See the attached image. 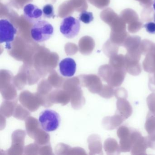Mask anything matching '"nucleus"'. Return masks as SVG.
I'll use <instances>...</instances> for the list:
<instances>
[{
    "label": "nucleus",
    "instance_id": "f257e3e1",
    "mask_svg": "<svg viewBox=\"0 0 155 155\" xmlns=\"http://www.w3.org/2000/svg\"><path fill=\"white\" fill-rule=\"evenodd\" d=\"M78 77H75L65 81L63 88L70 97L71 106L75 109L81 108L85 101L81 88Z\"/></svg>",
    "mask_w": 155,
    "mask_h": 155
},
{
    "label": "nucleus",
    "instance_id": "f3484780",
    "mask_svg": "<svg viewBox=\"0 0 155 155\" xmlns=\"http://www.w3.org/2000/svg\"><path fill=\"white\" fill-rule=\"evenodd\" d=\"M28 83V74H27L26 68H23L21 69L18 73L17 76L13 78V83L15 87L21 90Z\"/></svg>",
    "mask_w": 155,
    "mask_h": 155
},
{
    "label": "nucleus",
    "instance_id": "2f4dec72",
    "mask_svg": "<svg viewBox=\"0 0 155 155\" xmlns=\"http://www.w3.org/2000/svg\"><path fill=\"white\" fill-rule=\"evenodd\" d=\"M79 20L85 24L89 23L93 21L94 20L92 12H89L86 11H83L79 15Z\"/></svg>",
    "mask_w": 155,
    "mask_h": 155
},
{
    "label": "nucleus",
    "instance_id": "0eeeda50",
    "mask_svg": "<svg viewBox=\"0 0 155 155\" xmlns=\"http://www.w3.org/2000/svg\"><path fill=\"white\" fill-rule=\"evenodd\" d=\"M78 78L81 86L87 88L92 93L99 94L103 86L99 77L90 74L80 75Z\"/></svg>",
    "mask_w": 155,
    "mask_h": 155
},
{
    "label": "nucleus",
    "instance_id": "5701e85b",
    "mask_svg": "<svg viewBox=\"0 0 155 155\" xmlns=\"http://www.w3.org/2000/svg\"><path fill=\"white\" fill-rule=\"evenodd\" d=\"M127 31L120 32H113L110 31V40L112 42L118 45L119 47L122 46L126 39L129 36Z\"/></svg>",
    "mask_w": 155,
    "mask_h": 155
},
{
    "label": "nucleus",
    "instance_id": "c85d7f7f",
    "mask_svg": "<svg viewBox=\"0 0 155 155\" xmlns=\"http://www.w3.org/2000/svg\"><path fill=\"white\" fill-rule=\"evenodd\" d=\"M154 45V43L149 40L144 39L141 41L139 47L141 54L146 56L151 51Z\"/></svg>",
    "mask_w": 155,
    "mask_h": 155
},
{
    "label": "nucleus",
    "instance_id": "aec40b11",
    "mask_svg": "<svg viewBox=\"0 0 155 155\" xmlns=\"http://www.w3.org/2000/svg\"><path fill=\"white\" fill-rule=\"evenodd\" d=\"M104 148L107 155H119L121 152L117 140L111 138L106 140L104 142Z\"/></svg>",
    "mask_w": 155,
    "mask_h": 155
},
{
    "label": "nucleus",
    "instance_id": "c03bdc74",
    "mask_svg": "<svg viewBox=\"0 0 155 155\" xmlns=\"http://www.w3.org/2000/svg\"><path fill=\"white\" fill-rule=\"evenodd\" d=\"M154 114V116H155V113H154V114Z\"/></svg>",
    "mask_w": 155,
    "mask_h": 155
},
{
    "label": "nucleus",
    "instance_id": "6e6552de",
    "mask_svg": "<svg viewBox=\"0 0 155 155\" xmlns=\"http://www.w3.org/2000/svg\"><path fill=\"white\" fill-rule=\"evenodd\" d=\"M19 101L21 104L31 111H35L41 105V101L37 93H33L29 91H24L21 93Z\"/></svg>",
    "mask_w": 155,
    "mask_h": 155
},
{
    "label": "nucleus",
    "instance_id": "cd10ccee",
    "mask_svg": "<svg viewBox=\"0 0 155 155\" xmlns=\"http://www.w3.org/2000/svg\"><path fill=\"white\" fill-rule=\"evenodd\" d=\"M118 15L111 8L107 9L101 13V18L107 24L110 26V24L118 17Z\"/></svg>",
    "mask_w": 155,
    "mask_h": 155
},
{
    "label": "nucleus",
    "instance_id": "6ab92c4d",
    "mask_svg": "<svg viewBox=\"0 0 155 155\" xmlns=\"http://www.w3.org/2000/svg\"><path fill=\"white\" fill-rule=\"evenodd\" d=\"M125 61L126 69L128 73L134 76H138L141 73L142 69L140 61L125 57Z\"/></svg>",
    "mask_w": 155,
    "mask_h": 155
},
{
    "label": "nucleus",
    "instance_id": "423d86ee",
    "mask_svg": "<svg viewBox=\"0 0 155 155\" xmlns=\"http://www.w3.org/2000/svg\"><path fill=\"white\" fill-rule=\"evenodd\" d=\"M120 16L128 26V30L131 33H135L144 27L143 23L139 20L137 12L130 8L123 10Z\"/></svg>",
    "mask_w": 155,
    "mask_h": 155
},
{
    "label": "nucleus",
    "instance_id": "7ed1b4c3",
    "mask_svg": "<svg viewBox=\"0 0 155 155\" xmlns=\"http://www.w3.org/2000/svg\"><path fill=\"white\" fill-rule=\"evenodd\" d=\"M39 122L42 128L47 132L56 130L59 127L60 116L55 110L47 109L40 114Z\"/></svg>",
    "mask_w": 155,
    "mask_h": 155
},
{
    "label": "nucleus",
    "instance_id": "1a4fd4ad",
    "mask_svg": "<svg viewBox=\"0 0 155 155\" xmlns=\"http://www.w3.org/2000/svg\"><path fill=\"white\" fill-rule=\"evenodd\" d=\"M52 90V86L48 80H42L38 85L37 92L41 105L45 107L52 106L49 99V95Z\"/></svg>",
    "mask_w": 155,
    "mask_h": 155
},
{
    "label": "nucleus",
    "instance_id": "39448f33",
    "mask_svg": "<svg viewBox=\"0 0 155 155\" xmlns=\"http://www.w3.org/2000/svg\"><path fill=\"white\" fill-rule=\"evenodd\" d=\"M81 29L79 21L72 17L64 18L61 23V34L67 38L72 39L78 36Z\"/></svg>",
    "mask_w": 155,
    "mask_h": 155
},
{
    "label": "nucleus",
    "instance_id": "412c9836",
    "mask_svg": "<svg viewBox=\"0 0 155 155\" xmlns=\"http://www.w3.org/2000/svg\"><path fill=\"white\" fill-rule=\"evenodd\" d=\"M89 149L92 154H103L101 140L98 135H92L90 137Z\"/></svg>",
    "mask_w": 155,
    "mask_h": 155
},
{
    "label": "nucleus",
    "instance_id": "f704fd0d",
    "mask_svg": "<svg viewBox=\"0 0 155 155\" xmlns=\"http://www.w3.org/2000/svg\"><path fill=\"white\" fill-rule=\"evenodd\" d=\"M147 101L150 111L154 114L155 113V93L150 94L147 97Z\"/></svg>",
    "mask_w": 155,
    "mask_h": 155
},
{
    "label": "nucleus",
    "instance_id": "ddd939ff",
    "mask_svg": "<svg viewBox=\"0 0 155 155\" xmlns=\"http://www.w3.org/2000/svg\"><path fill=\"white\" fill-rule=\"evenodd\" d=\"M125 120L123 117L116 112L112 117H105L102 120V125L106 130H112L119 127Z\"/></svg>",
    "mask_w": 155,
    "mask_h": 155
},
{
    "label": "nucleus",
    "instance_id": "37998d69",
    "mask_svg": "<svg viewBox=\"0 0 155 155\" xmlns=\"http://www.w3.org/2000/svg\"><path fill=\"white\" fill-rule=\"evenodd\" d=\"M153 20L154 21H155V16H154V20Z\"/></svg>",
    "mask_w": 155,
    "mask_h": 155
},
{
    "label": "nucleus",
    "instance_id": "b1692460",
    "mask_svg": "<svg viewBox=\"0 0 155 155\" xmlns=\"http://www.w3.org/2000/svg\"><path fill=\"white\" fill-rule=\"evenodd\" d=\"M48 81L52 87L58 88L63 87L65 80L60 77L55 70H52L50 72V76Z\"/></svg>",
    "mask_w": 155,
    "mask_h": 155
},
{
    "label": "nucleus",
    "instance_id": "a878e982",
    "mask_svg": "<svg viewBox=\"0 0 155 155\" xmlns=\"http://www.w3.org/2000/svg\"><path fill=\"white\" fill-rule=\"evenodd\" d=\"M114 69L108 64L101 66L99 69L98 74L103 81L107 82L113 73Z\"/></svg>",
    "mask_w": 155,
    "mask_h": 155
},
{
    "label": "nucleus",
    "instance_id": "9b49d317",
    "mask_svg": "<svg viewBox=\"0 0 155 155\" xmlns=\"http://www.w3.org/2000/svg\"><path fill=\"white\" fill-rule=\"evenodd\" d=\"M59 69L61 74L64 77H73L76 73L77 64L73 59L66 58L60 62Z\"/></svg>",
    "mask_w": 155,
    "mask_h": 155
},
{
    "label": "nucleus",
    "instance_id": "bb28decb",
    "mask_svg": "<svg viewBox=\"0 0 155 155\" xmlns=\"http://www.w3.org/2000/svg\"><path fill=\"white\" fill-rule=\"evenodd\" d=\"M145 127L148 135L155 134V117L150 111L148 114Z\"/></svg>",
    "mask_w": 155,
    "mask_h": 155
},
{
    "label": "nucleus",
    "instance_id": "79ce46f5",
    "mask_svg": "<svg viewBox=\"0 0 155 155\" xmlns=\"http://www.w3.org/2000/svg\"><path fill=\"white\" fill-rule=\"evenodd\" d=\"M153 8H154V10H155V0H154V2H153Z\"/></svg>",
    "mask_w": 155,
    "mask_h": 155
},
{
    "label": "nucleus",
    "instance_id": "20e7f679",
    "mask_svg": "<svg viewBox=\"0 0 155 155\" xmlns=\"http://www.w3.org/2000/svg\"><path fill=\"white\" fill-rule=\"evenodd\" d=\"M18 32V29L8 19H1L0 20V43H6V48L8 49H11V44L14 41Z\"/></svg>",
    "mask_w": 155,
    "mask_h": 155
},
{
    "label": "nucleus",
    "instance_id": "4468645a",
    "mask_svg": "<svg viewBox=\"0 0 155 155\" xmlns=\"http://www.w3.org/2000/svg\"><path fill=\"white\" fill-rule=\"evenodd\" d=\"M117 110L116 112L119 113L125 120L132 115V108L127 99H118L117 102Z\"/></svg>",
    "mask_w": 155,
    "mask_h": 155
},
{
    "label": "nucleus",
    "instance_id": "f03ea898",
    "mask_svg": "<svg viewBox=\"0 0 155 155\" xmlns=\"http://www.w3.org/2000/svg\"><path fill=\"white\" fill-rule=\"evenodd\" d=\"M54 28L46 20H41L34 24L31 30L32 39L37 42L48 40L53 34Z\"/></svg>",
    "mask_w": 155,
    "mask_h": 155
},
{
    "label": "nucleus",
    "instance_id": "473e14b6",
    "mask_svg": "<svg viewBox=\"0 0 155 155\" xmlns=\"http://www.w3.org/2000/svg\"><path fill=\"white\" fill-rule=\"evenodd\" d=\"M42 12L44 18H55L54 7L51 4H48L45 5L42 8Z\"/></svg>",
    "mask_w": 155,
    "mask_h": 155
},
{
    "label": "nucleus",
    "instance_id": "393cba45",
    "mask_svg": "<svg viewBox=\"0 0 155 155\" xmlns=\"http://www.w3.org/2000/svg\"><path fill=\"white\" fill-rule=\"evenodd\" d=\"M119 48V46L118 45L113 43L110 40H109L105 43L103 48V51L107 57L110 58L117 54Z\"/></svg>",
    "mask_w": 155,
    "mask_h": 155
},
{
    "label": "nucleus",
    "instance_id": "7c9ffc66",
    "mask_svg": "<svg viewBox=\"0 0 155 155\" xmlns=\"http://www.w3.org/2000/svg\"><path fill=\"white\" fill-rule=\"evenodd\" d=\"M113 88L108 85H103L102 89L99 95L105 98H110L114 95L115 90Z\"/></svg>",
    "mask_w": 155,
    "mask_h": 155
},
{
    "label": "nucleus",
    "instance_id": "dca6fc26",
    "mask_svg": "<svg viewBox=\"0 0 155 155\" xmlns=\"http://www.w3.org/2000/svg\"><path fill=\"white\" fill-rule=\"evenodd\" d=\"M127 72L126 69H114V71L111 77L107 82L108 85L113 87H116L120 86L125 79Z\"/></svg>",
    "mask_w": 155,
    "mask_h": 155
},
{
    "label": "nucleus",
    "instance_id": "2eb2a0df",
    "mask_svg": "<svg viewBox=\"0 0 155 155\" xmlns=\"http://www.w3.org/2000/svg\"><path fill=\"white\" fill-rule=\"evenodd\" d=\"M148 148L146 137L141 135L133 143L131 150V155H146V150Z\"/></svg>",
    "mask_w": 155,
    "mask_h": 155
},
{
    "label": "nucleus",
    "instance_id": "f8f14e48",
    "mask_svg": "<svg viewBox=\"0 0 155 155\" xmlns=\"http://www.w3.org/2000/svg\"><path fill=\"white\" fill-rule=\"evenodd\" d=\"M49 99L52 104L61 103L63 105H67L71 100L68 93L64 89H56L51 91Z\"/></svg>",
    "mask_w": 155,
    "mask_h": 155
},
{
    "label": "nucleus",
    "instance_id": "72a5a7b5",
    "mask_svg": "<svg viewBox=\"0 0 155 155\" xmlns=\"http://www.w3.org/2000/svg\"><path fill=\"white\" fill-rule=\"evenodd\" d=\"M132 128L128 127L127 126H121L117 130V135L120 139L128 137L130 135Z\"/></svg>",
    "mask_w": 155,
    "mask_h": 155
},
{
    "label": "nucleus",
    "instance_id": "c9c22d12",
    "mask_svg": "<svg viewBox=\"0 0 155 155\" xmlns=\"http://www.w3.org/2000/svg\"><path fill=\"white\" fill-rule=\"evenodd\" d=\"M114 95L117 99L126 98L128 97V93L126 89L124 88H118L114 91Z\"/></svg>",
    "mask_w": 155,
    "mask_h": 155
},
{
    "label": "nucleus",
    "instance_id": "4be33fe9",
    "mask_svg": "<svg viewBox=\"0 0 155 155\" xmlns=\"http://www.w3.org/2000/svg\"><path fill=\"white\" fill-rule=\"evenodd\" d=\"M109 64L114 70L126 69L125 57L122 54H117L110 59Z\"/></svg>",
    "mask_w": 155,
    "mask_h": 155
},
{
    "label": "nucleus",
    "instance_id": "a211bd4d",
    "mask_svg": "<svg viewBox=\"0 0 155 155\" xmlns=\"http://www.w3.org/2000/svg\"><path fill=\"white\" fill-rule=\"evenodd\" d=\"M141 41V38L139 36L129 35L126 39L123 47L127 49V52L140 51L139 47Z\"/></svg>",
    "mask_w": 155,
    "mask_h": 155
},
{
    "label": "nucleus",
    "instance_id": "c756f323",
    "mask_svg": "<svg viewBox=\"0 0 155 155\" xmlns=\"http://www.w3.org/2000/svg\"><path fill=\"white\" fill-rule=\"evenodd\" d=\"M155 12L151 7L144 8L141 14V18L144 21H150L154 20Z\"/></svg>",
    "mask_w": 155,
    "mask_h": 155
},
{
    "label": "nucleus",
    "instance_id": "9d476101",
    "mask_svg": "<svg viewBox=\"0 0 155 155\" xmlns=\"http://www.w3.org/2000/svg\"><path fill=\"white\" fill-rule=\"evenodd\" d=\"M23 14L25 19L29 22L33 24L41 20L43 12L38 6L34 4H27L23 8Z\"/></svg>",
    "mask_w": 155,
    "mask_h": 155
},
{
    "label": "nucleus",
    "instance_id": "e433bc0d",
    "mask_svg": "<svg viewBox=\"0 0 155 155\" xmlns=\"http://www.w3.org/2000/svg\"><path fill=\"white\" fill-rule=\"evenodd\" d=\"M148 87L150 91L155 92V72L149 75Z\"/></svg>",
    "mask_w": 155,
    "mask_h": 155
},
{
    "label": "nucleus",
    "instance_id": "ea45409f",
    "mask_svg": "<svg viewBox=\"0 0 155 155\" xmlns=\"http://www.w3.org/2000/svg\"><path fill=\"white\" fill-rule=\"evenodd\" d=\"M139 2L140 6L143 8H147L151 7L153 4V0H136Z\"/></svg>",
    "mask_w": 155,
    "mask_h": 155
},
{
    "label": "nucleus",
    "instance_id": "4c0bfd02",
    "mask_svg": "<svg viewBox=\"0 0 155 155\" xmlns=\"http://www.w3.org/2000/svg\"><path fill=\"white\" fill-rule=\"evenodd\" d=\"M146 138L148 147L155 150V134L148 135Z\"/></svg>",
    "mask_w": 155,
    "mask_h": 155
},
{
    "label": "nucleus",
    "instance_id": "a19ab883",
    "mask_svg": "<svg viewBox=\"0 0 155 155\" xmlns=\"http://www.w3.org/2000/svg\"><path fill=\"white\" fill-rule=\"evenodd\" d=\"M14 137L15 138V140H18V138H16V137H15V136H14ZM24 137H23L21 138L20 139H19V140L24 139ZM18 141H19V142H20V140H18Z\"/></svg>",
    "mask_w": 155,
    "mask_h": 155
},
{
    "label": "nucleus",
    "instance_id": "58836bf2",
    "mask_svg": "<svg viewBox=\"0 0 155 155\" xmlns=\"http://www.w3.org/2000/svg\"><path fill=\"white\" fill-rule=\"evenodd\" d=\"M144 28H146L147 32L150 34H155V22H148L144 25Z\"/></svg>",
    "mask_w": 155,
    "mask_h": 155
}]
</instances>
